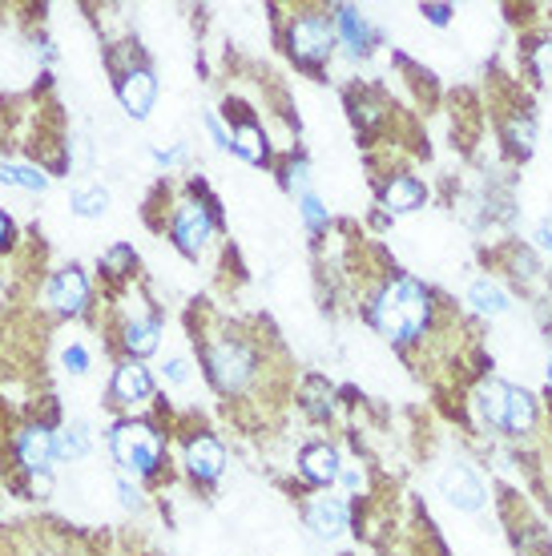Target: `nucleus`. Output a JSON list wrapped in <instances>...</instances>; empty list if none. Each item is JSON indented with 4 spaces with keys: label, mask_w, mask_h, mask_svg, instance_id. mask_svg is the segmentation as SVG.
I'll return each mask as SVG.
<instances>
[{
    "label": "nucleus",
    "mask_w": 552,
    "mask_h": 556,
    "mask_svg": "<svg viewBox=\"0 0 552 556\" xmlns=\"http://www.w3.org/2000/svg\"><path fill=\"white\" fill-rule=\"evenodd\" d=\"M436 315H440L436 291L412 275H387L367 299V323L391 348L424 343L436 327Z\"/></svg>",
    "instance_id": "obj_1"
},
{
    "label": "nucleus",
    "mask_w": 552,
    "mask_h": 556,
    "mask_svg": "<svg viewBox=\"0 0 552 556\" xmlns=\"http://www.w3.org/2000/svg\"><path fill=\"white\" fill-rule=\"evenodd\" d=\"M202 363H206V379L214 383V391L235 400L259 383L266 355L259 348V339H250L242 327H226L202 343Z\"/></svg>",
    "instance_id": "obj_2"
},
{
    "label": "nucleus",
    "mask_w": 552,
    "mask_h": 556,
    "mask_svg": "<svg viewBox=\"0 0 552 556\" xmlns=\"http://www.w3.org/2000/svg\"><path fill=\"white\" fill-rule=\"evenodd\" d=\"M283 41H287L290 61L318 77V73L327 70V61H331L335 41H339L335 16L327 9H299V13H290L287 28H283Z\"/></svg>",
    "instance_id": "obj_3"
},
{
    "label": "nucleus",
    "mask_w": 552,
    "mask_h": 556,
    "mask_svg": "<svg viewBox=\"0 0 552 556\" xmlns=\"http://www.w3.org/2000/svg\"><path fill=\"white\" fill-rule=\"evenodd\" d=\"M110 447H113V459L122 464L125 476H153L162 468V456H166V444H162V435L153 424L146 419H122L117 428L110 431Z\"/></svg>",
    "instance_id": "obj_4"
},
{
    "label": "nucleus",
    "mask_w": 552,
    "mask_h": 556,
    "mask_svg": "<svg viewBox=\"0 0 552 556\" xmlns=\"http://www.w3.org/2000/svg\"><path fill=\"white\" fill-rule=\"evenodd\" d=\"M170 235H174V247L186 258H198L210 247V238H214V210H210V202H202V198H181V202H174Z\"/></svg>",
    "instance_id": "obj_5"
},
{
    "label": "nucleus",
    "mask_w": 552,
    "mask_h": 556,
    "mask_svg": "<svg viewBox=\"0 0 552 556\" xmlns=\"http://www.w3.org/2000/svg\"><path fill=\"white\" fill-rule=\"evenodd\" d=\"M13 456H16V464H21V472H28V476L53 472L57 431L45 428V424H25V428L13 435Z\"/></svg>",
    "instance_id": "obj_6"
},
{
    "label": "nucleus",
    "mask_w": 552,
    "mask_h": 556,
    "mask_svg": "<svg viewBox=\"0 0 552 556\" xmlns=\"http://www.w3.org/2000/svg\"><path fill=\"white\" fill-rule=\"evenodd\" d=\"M440 492L448 496V504H456L460 513H484V504H488V488L476 472H472V464H448L440 472Z\"/></svg>",
    "instance_id": "obj_7"
},
{
    "label": "nucleus",
    "mask_w": 552,
    "mask_h": 556,
    "mask_svg": "<svg viewBox=\"0 0 552 556\" xmlns=\"http://www.w3.org/2000/svg\"><path fill=\"white\" fill-rule=\"evenodd\" d=\"M117 98H122V110L134 122H146L153 101H158V77H153L150 65H129L125 73H117Z\"/></svg>",
    "instance_id": "obj_8"
},
{
    "label": "nucleus",
    "mask_w": 552,
    "mask_h": 556,
    "mask_svg": "<svg viewBox=\"0 0 552 556\" xmlns=\"http://www.w3.org/2000/svg\"><path fill=\"white\" fill-rule=\"evenodd\" d=\"M181 464H186L190 480H198V484H214V480L222 476V468H226V447H222V440H214V435H206V431H198V435L186 440Z\"/></svg>",
    "instance_id": "obj_9"
},
{
    "label": "nucleus",
    "mask_w": 552,
    "mask_h": 556,
    "mask_svg": "<svg viewBox=\"0 0 552 556\" xmlns=\"http://www.w3.org/2000/svg\"><path fill=\"white\" fill-rule=\"evenodd\" d=\"M110 400L117 407H141L146 400H153V379L146 371V363L141 359H125L113 367V379H110Z\"/></svg>",
    "instance_id": "obj_10"
},
{
    "label": "nucleus",
    "mask_w": 552,
    "mask_h": 556,
    "mask_svg": "<svg viewBox=\"0 0 552 556\" xmlns=\"http://www.w3.org/2000/svg\"><path fill=\"white\" fill-rule=\"evenodd\" d=\"M49 303L61 315H85L89 311V278H85L81 266H61L53 278H49Z\"/></svg>",
    "instance_id": "obj_11"
},
{
    "label": "nucleus",
    "mask_w": 552,
    "mask_h": 556,
    "mask_svg": "<svg viewBox=\"0 0 552 556\" xmlns=\"http://www.w3.org/2000/svg\"><path fill=\"white\" fill-rule=\"evenodd\" d=\"M428 202V186L415 178V174H391V178L379 186V210L400 218V214H415Z\"/></svg>",
    "instance_id": "obj_12"
},
{
    "label": "nucleus",
    "mask_w": 552,
    "mask_h": 556,
    "mask_svg": "<svg viewBox=\"0 0 552 556\" xmlns=\"http://www.w3.org/2000/svg\"><path fill=\"white\" fill-rule=\"evenodd\" d=\"M509 391L512 383H504L497 376H484L476 383V391H472V412H476V419H480L484 428L504 431V424H509Z\"/></svg>",
    "instance_id": "obj_13"
},
{
    "label": "nucleus",
    "mask_w": 552,
    "mask_h": 556,
    "mask_svg": "<svg viewBox=\"0 0 552 556\" xmlns=\"http://www.w3.org/2000/svg\"><path fill=\"white\" fill-rule=\"evenodd\" d=\"M331 16H335V33H339V41H343V49H347L351 61H363V56L372 53L375 28H372V21L355 9V4H335Z\"/></svg>",
    "instance_id": "obj_14"
},
{
    "label": "nucleus",
    "mask_w": 552,
    "mask_h": 556,
    "mask_svg": "<svg viewBox=\"0 0 552 556\" xmlns=\"http://www.w3.org/2000/svg\"><path fill=\"white\" fill-rule=\"evenodd\" d=\"M299 472L311 488H331L343 472V456H339V447L327 444V440H318V444H306L299 452Z\"/></svg>",
    "instance_id": "obj_15"
},
{
    "label": "nucleus",
    "mask_w": 552,
    "mask_h": 556,
    "mask_svg": "<svg viewBox=\"0 0 552 556\" xmlns=\"http://www.w3.org/2000/svg\"><path fill=\"white\" fill-rule=\"evenodd\" d=\"M303 520L318 541H335V536H343L347 525H351V508H347L339 496H315V501L303 508Z\"/></svg>",
    "instance_id": "obj_16"
},
{
    "label": "nucleus",
    "mask_w": 552,
    "mask_h": 556,
    "mask_svg": "<svg viewBox=\"0 0 552 556\" xmlns=\"http://www.w3.org/2000/svg\"><path fill=\"white\" fill-rule=\"evenodd\" d=\"M162 343V319L158 315H129L122 323V348L129 359H146Z\"/></svg>",
    "instance_id": "obj_17"
},
{
    "label": "nucleus",
    "mask_w": 552,
    "mask_h": 556,
    "mask_svg": "<svg viewBox=\"0 0 552 556\" xmlns=\"http://www.w3.org/2000/svg\"><path fill=\"white\" fill-rule=\"evenodd\" d=\"M468 303L476 306V315H484V319H500V315H509L512 294L492 275H476L468 282Z\"/></svg>",
    "instance_id": "obj_18"
},
{
    "label": "nucleus",
    "mask_w": 552,
    "mask_h": 556,
    "mask_svg": "<svg viewBox=\"0 0 552 556\" xmlns=\"http://www.w3.org/2000/svg\"><path fill=\"white\" fill-rule=\"evenodd\" d=\"M537 400H532V391L525 388H512L509 391V424H504V435H512V440H525V435H532L537 431Z\"/></svg>",
    "instance_id": "obj_19"
},
{
    "label": "nucleus",
    "mask_w": 552,
    "mask_h": 556,
    "mask_svg": "<svg viewBox=\"0 0 552 556\" xmlns=\"http://www.w3.org/2000/svg\"><path fill=\"white\" fill-rule=\"evenodd\" d=\"M230 150L238 153V157H247L250 166H266L271 162V146H266V134L259 122H250V117H242L235 126V134H230Z\"/></svg>",
    "instance_id": "obj_20"
},
{
    "label": "nucleus",
    "mask_w": 552,
    "mask_h": 556,
    "mask_svg": "<svg viewBox=\"0 0 552 556\" xmlns=\"http://www.w3.org/2000/svg\"><path fill=\"white\" fill-rule=\"evenodd\" d=\"M500 138H504V146H509L516 157H528L532 146H537V122H532V113L528 110L504 113V122H500Z\"/></svg>",
    "instance_id": "obj_21"
},
{
    "label": "nucleus",
    "mask_w": 552,
    "mask_h": 556,
    "mask_svg": "<svg viewBox=\"0 0 552 556\" xmlns=\"http://www.w3.org/2000/svg\"><path fill=\"white\" fill-rule=\"evenodd\" d=\"M299 407H303V412L315 419V424L331 419L335 416V388L323 376L303 379V388H299Z\"/></svg>",
    "instance_id": "obj_22"
},
{
    "label": "nucleus",
    "mask_w": 552,
    "mask_h": 556,
    "mask_svg": "<svg viewBox=\"0 0 552 556\" xmlns=\"http://www.w3.org/2000/svg\"><path fill=\"white\" fill-rule=\"evenodd\" d=\"M0 181L28 190V194H45L49 190V174L41 166H25V162H0Z\"/></svg>",
    "instance_id": "obj_23"
},
{
    "label": "nucleus",
    "mask_w": 552,
    "mask_h": 556,
    "mask_svg": "<svg viewBox=\"0 0 552 556\" xmlns=\"http://www.w3.org/2000/svg\"><path fill=\"white\" fill-rule=\"evenodd\" d=\"M57 456H65V459L89 456V431H85V424H65V428H57Z\"/></svg>",
    "instance_id": "obj_24"
},
{
    "label": "nucleus",
    "mask_w": 552,
    "mask_h": 556,
    "mask_svg": "<svg viewBox=\"0 0 552 556\" xmlns=\"http://www.w3.org/2000/svg\"><path fill=\"white\" fill-rule=\"evenodd\" d=\"M73 214L77 218H97V214H105L110 210V190H101V186H81V190H73Z\"/></svg>",
    "instance_id": "obj_25"
},
{
    "label": "nucleus",
    "mask_w": 552,
    "mask_h": 556,
    "mask_svg": "<svg viewBox=\"0 0 552 556\" xmlns=\"http://www.w3.org/2000/svg\"><path fill=\"white\" fill-rule=\"evenodd\" d=\"M134 266H138V254H134V247H125V242H117V247H110V251L101 254V270L110 278H129Z\"/></svg>",
    "instance_id": "obj_26"
},
{
    "label": "nucleus",
    "mask_w": 552,
    "mask_h": 556,
    "mask_svg": "<svg viewBox=\"0 0 552 556\" xmlns=\"http://www.w3.org/2000/svg\"><path fill=\"white\" fill-rule=\"evenodd\" d=\"M299 210H303V223H306V230H311V235H327V226H331V214H327V206L318 202L315 190L299 198Z\"/></svg>",
    "instance_id": "obj_27"
},
{
    "label": "nucleus",
    "mask_w": 552,
    "mask_h": 556,
    "mask_svg": "<svg viewBox=\"0 0 552 556\" xmlns=\"http://www.w3.org/2000/svg\"><path fill=\"white\" fill-rule=\"evenodd\" d=\"M61 363H65L70 376H85V371H89V351H85L81 343H70V348L61 351Z\"/></svg>",
    "instance_id": "obj_28"
},
{
    "label": "nucleus",
    "mask_w": 552,
    "mask_h": 556,
    "mask_svg": "<svg viewBox=\"0 0 552 556\" xmlns=\"http://www.w3.org/2000/svg\"><path fill=\"white\" fill-rule=\"evenodd\" d=\"M339 480H343V488L351 496H363V492H367V468H363V464H343Z\"/></svg>",
    "instance_id": "obj_29"
},
{
    "label": "nucleus",
    "mask_w": 552,
    "mask_h": 556,
    "mask_svg": "<svg viewBox=\"0 0 552 556\" xmlns=\"http://www.w3.org/2000/svg\"><path fill=\"white\" fill-rule=\"evenodd\" d=\"M117 496H122L125 508H134V513H141L146 508V496H141V488L129 480V476H117Z\"/></svg>",
    "instance_id": "obj_30"
},
{
    "label": "nucleus",
    "mask_w": 552,
    "mask_h": 556,
    "mask_svg": "<svg viewBox=\"0 0 552 556\" xmlns=\"http://www.w3.org/2000/svg\"><path fill=\"white\" fill-rule=\"evenodd\" d=\"M186 157H190V150H186V146H170V150H153V162H158V166H162V169L181 166Z\"/></svg>",
    "instance_id": "obj_31"
},
{
    "label": "nucleus",
    "mask_w": 552,
    "mask_h": 556,
    "mask_svg": "<svg viewBox=\"0 0 552 556\" xmlns=\"http://www.w3.org/2000/svg\"><path fill=\"white\" fill-rule=\"evenodd\" d=\"M419 13L428 16L431 25H448V21H452V13H456V9H452V4H424Z\"/></svg>",
    "instance_id": "obj_32"
},
{
    "label": "nucleus",
    "mask_w": 552,
    "mask_h": 556,
    "mask_svg": "<svg viewBox=\"0 0 552 556\" xmlns=\"http://www.w3.org/2000/svg\"><path fill=\"white\" fill-rule=\"evenodd\" d=\"M53 492V476L45 472V476H28V496H37V501H45Z\"/></svg>",
    "instance_id": "obj_33"
},
{
    "label": "nucleus",
    "mask_w": 552,
    "mask_h": 556,
    "mask_svg": "<svg viewBox=\"0 0 552 556\" xmlns=\"http://www.w3.org/2000/svg\"><path fill=\"white\" fill-rule=\"evenodd\" d=\"M206 129L214 134V146H218V150H230V134L222 129V122L214 117V113H206Z\"/></svg>",
    "instance_id": "obj_34"
},
{
    "label": "nucleus",
    "mask_w": 552,
    "mask_h": 556,
    "mask_svg": "<svg viewBox=\"0 0 552 556\" xmlns=\"http://www.w3.org/2000/svg\"><path fill=\"white\" fill-rule=\"evenodd\" d=\"M166 379H170V383H186V379H190V363H186V359H170L166 363Z\"/></svg>",
    "instance_id": "obj_35"
},
{
    "label": "nucleus",
    "mask_w": 552,
    "mask_h": 556,
    "mask_svg": "<svg viewBox=\"0 0 552 556\" xmlns=\"http://www.w3.org/2000/svg\"><path fill=\"white\" fill-rule=\"evenodd\" d=\"M532 238H537V251L549 254V258H552V223H540L537 235H532Z\"/></svg>",
    "instance_id": "obj_36"
},
{
    "label": "nucleus",
    "mask_w": 552,
    "mask_h": 556,
    "mask_svg": "<svg viewBox=\"0 0 552 556\" xmlns=\"http://www.w3.org/2000/svg\"><path fill=\"white\" fill-rule=\"evenodd\" d=\"M9 242H13V218H9L4 210H0V251H4Z\"/></svg>",
    "instance_id": "obj_37"
},
{
    "label": "nucleus",
    "mask_w": 552,
    "mask_h": 556,
    "mask_svg": "<svg viewBox=\"0 0 552 556\" xmlns=\"http://www.w3.org/2000/svg\"><path fill=\"white\" fill-rule=\"evenodd\" d=\"M544 376H549V388H552V355H549V371H544Z\"/></svg>",
    "instance_id": "obj_38"
}]
</instances>
